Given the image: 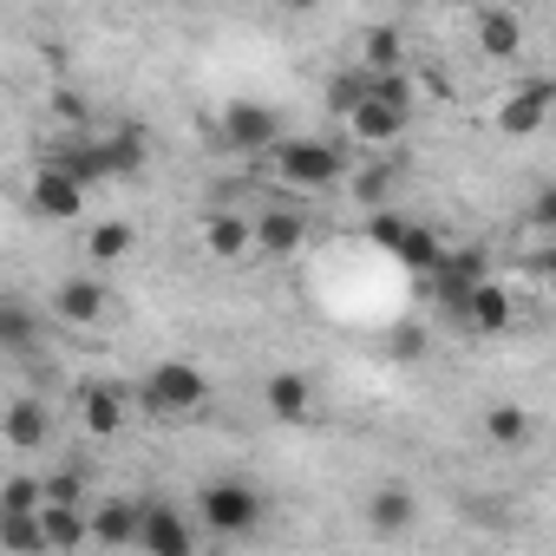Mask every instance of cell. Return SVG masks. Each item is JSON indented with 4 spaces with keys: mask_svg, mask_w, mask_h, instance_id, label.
<instances>
[{
    "mask_svg": "<svg viewBox=\"0 0 556 556\" xmlns=\"http://www.w3.org/2000/svg\"><path fill=\"white\" fill-rule=\"evenodd\" d=\"M138 406L157 413V419H190L210 406V374L190 367V361H157L144 380H138Z\"/></svg>",
    "mask_w": 556,
    "mask_h": 556,
    "instance_id": "1",
    "label": "cell"
},
{
    "mask_svg": "<svg viewBox=\"0 0 556 556\" xmlns=\"http://www.w3.org/2000/svg\"><path fill=\"white\" fill-rule=\"evenodd\" d=\"M341 170H348V157L328 138H282L275 144V177H282L289 190H334Z\"/></svg>",
    "mask_w": 556,
    "mask_h": 556,
    "instance_id": "2",
    "label": "cell"
},
{
    "mask_svg": "<svg viewBox=\"0 0 556 556\" xmlns=\"http://www.w3.org/2000/svg\"><path fill=\"white\" fill-rule=\"evenodd\" d=\"M262 510H268L262 491L255 484H236V478H216L197 497V517H203L210 536H249V530H262Z\"/></svg>",
    "mask_w": 556,
    "mask_h": 556,
    "instance_id": "3",
    "label": "cell"
},
{
    "mask_svg": "<svg viewBox=\"0 0 556 556\" xmlns=\"http://www.w3.org/2000/svg\"><path fill=\"white\" fill-rule=\"evenodd\" d=\"M216 138L236 144V151H275V144H282V118H275L268 105H255V99H236L216 118Z\"/></svg>",
    "mask_w": 556,
    "mask_h": 556,
    "instance_id": "4",
    "label": "cell"
},
{
    "mask_svg": "<svg viewBox=\"0 0 556 556\" xmlns=\"http://www.w3.org/2000/svg\"><path fill=\"white\" fill-rule=\"evenodd\" d=\"M549 105H556V79H523L504 105H497V131L504 138H530V131H543V118H549Z\"/></svg>",
    "mask_w": 556,
    "mask_h": 556,
    "instance_id": "5",
    "label": "cell"
},
{
    "mask_svg": "<svg viewBox=\"0 0 556 556\" xmlns=\"http://www.w3.org/2000/svg\"><path fill=\"white\" fill-rule=\"evenodd\" d=\"M406 125H413V105H406V99H387V92H374V86H367V99L348 112V131L367 138V144H387V138H400Z\"/></svg>",
    "mask_w": 556,
    "mask_h": 556,
    "instance_id": "6",
    "label": "cell"
},
{
    "mask_svg": "<svg viewBox=\"0 0 556 556\" xmlns=\"http://www.w3.org/2000/svg\"><path fill=\"white\" fill-rule=\"evenodd\" d=\"M262 406L282 419V426H302L315 413V380L308 374H268L262 380Z\"/></svg>",
    "mask_w": 556,
    "mask_h": 556,
    "instance_id": "7",
    "label": "cell"
},
{
    "mask_svg": "<svg viewBox=\"0 0 556 556\" xmlns=\"http://www.w3.org/2000/svg\"><path fill=\"white\" fill-rule=\"evenodd\" d=\"M79 203H86V184H79L73 170H60V164H40V177H34V210L53 216V223H66V216H79Z\"/></svg>",
    "mask_w": 556,
    "mask_h": 556,
    "instance_id": "8",
    "label": "cell"
},
{
    "mask_svg": "<svg viewBox=\"0 0 556 556\" xmlns=\"http://www.w3.org/2000/svg\"><path fill=\"white\" fill-rule=\"evenodd\" d=\"M53 315L73 321V328L105 321V282H92V275H73V282H60V289H53Z\"/></svg>",
    "mask_w": 556,
    "mask_h": 556,
    "instance_id": "9",
    "label": "cell"
},
{
    "mask_svg": "<svg viewBox=\"0 0 556 556\" xmlns=\"http://www.w3.org/2000/svg\"><path fill=\"white\" fill-rule=\"evenodd\" d=\"M308 242V216L302 210H262L255 216V249L262 255H295Z\"/></svg>",
    "mask_w": 556,
    "mask_h": 556,
    "instance_id": "10",
    "label": "cell"
},
{
    "mask_svg": "<svg viewBox=\"0 0 556 556\" xmlns=\"http://www.w3.org/2000/svg\"><path fill=\"white\" fill-rule=\"evenodd\" d=\"M510 315H517V308H510V289H497L491 275H484V282L471 289V302H465V315H458V321H465L471 334H504V328H510Z\"/></svg>",
    "mask_w": 556,
    "mask_h": 556,
    "instance_id": "11",
    "label": "cell"
},
{
    "mask_svg": "<svg viewBox=\"0 0 556 556\" xmlns=\"http://www.w3.org/2000/svg\"><path fill=\"white\" fill-rule=\"evenodd\" d=\"M138 530H144V504H131V497H112L92 510V543H105V549L138 543Z\"/></svg>",
    "mask_w": 556,
    "mask_h": 556,
    "instance_id": "12",
    "label": "cell"
},
{
    "mask_svg": "<svg viewBox=\"0 0 556 556\" xmlns=\"http://www.w3.org/2000/svg\"><path fill=\"white\" fill-rule=\"evenodd\" d=\"M138 543L157 549V556H184V549L197 543V530H190L170 504H144V530H138Z\"/></svg>",
    "mask_w": 556,
    "mask_h": 556,
    "instance_id": "13",
    "label": "cell"
},
{
    "mask_svg": "<svg viewBox=\"0 0 556 556\" xmlns=\"http://www.w3.org/2000/svg\"><path fill=\"white\" fill-rule=\"evenodd\" d=\"M478 53L484 60H517L523 53V21L510 8H484L478 14Z\"/></svg>",
    "mask_w": 556,
    "mask_h": 556,
    "instance_id": "14",
    "label": "cell"
},
{
    "mask_svg": "<svg viewBox=\"0 0 556 556\" xmlns=\"http://www.w3.org/2000/svg\"><path fill=\"white\" fill-rule=\"evenodd\" d=\"M203 249H210L216 262H242V255L255 249V223H242V216L216 210V216H203Z\"/></svg>",
    "mask_w": 556,
    "mask_h": 556,
    "instance_id": "15",
    "label": "cell"
},
{
    "mask_svg": "<svg viewBox=\"0 0 556 556\" xmlns=\"http://www.w3.org/2000/svg\"><path fill=\"white\" fill-rule=\"evenodd\" d=\"M413 523H419V497H413V491L387 484V491H374V497H367V530L400 536V530H413Z\"/></svg>",
    "mask_w": 556,
    "mask_h": 556,
    "instance_id": "16",
    "label": "cell"
},
{
    "mask_svg": "<svg viewBox=\"0 0 556 556\" xmlns=\"http://www.w3.org/2000/svg\"><path fill=\"white\" fill-rule=\"evenodd\" d=\"M0 432H8V445H14V452H40V445H47V432H53V419H47V406H40V400H14V406H8V419H0Z\"/></svg>",
    "mask_w": 556,
    "mask_h": 556,
    "instance_id": "17",
    "label": "cell"
},
{
    "mask_svg": "<svg viewBox=\"0 0 556 556\" xmlns=\"http://www.w3.org/2000/svg\"><path fill=\"white\" fill-rule=\"evenodd\" d=\"M125 400H131V393L112 387V380H105V387H86V406H79V413H86V432H92V439H112V432L125 426Z\"/></svg>",
    "mask_w": 556,
    "mask_h": 556,
    "instance_id": "18",
    "label": "cell"
},
{
    "mask_svg": "<svg viewBox=\"0 0 556 556\" xmlns=\"http://www.w3.org/2000/svg\"><path fill=\"white\" fill-rule=\"evenodd\" d=\"M530 432H536V426H530V413H523V406H510V400H497V406L484 413V439H491L497 452H523V445H530Z\"/></svg>",
    "mask_w": 556,
    "mask_h": 556,
    "instance_id": "19",
    "label": "cell"
},
{
    "mask_svg": "<svg viewBox=\"0 0 556 556\" xmlns=\"http://www.w3.org/2000/svg\"><path fill=\"white\" fill-rule=\"evenodd\" d=\"M40 523H47V549H79V543H92V517H79V504H47Z\"/></svg>",
    "mask_w": 556,
    "mask_h": 556,
    "instance_id": "20",
    "label": "cell"
},
{
    "mask_svg": "<svg viewBox=\"0 0 556 556\" xmlns=\"http://www.w3.org/2000/svg\"><path fill=\"white\" fill-rule=\"evenodd\" d=\"M400 60H406L400 27H367V40H361V66H367V73H400Z\"/></svg>",
    "mask_w": 556,
    "mask_h": 556,
    "instance_id": "21",
    "label": "cell"
},
{
    "mask_svg": "<svg viewBox=\"0 0 556 556\" xmlns=\"http://www.w3.org/2000/svg\"><path fill=\"white\" fill-rule=\"evenodd\" d=\"M393 255H400L406 268H419V275H439V262H445V242H439L432 229H419V223H413V229L400 236V249H393Z\"/></svg>",
    "mask_w": 556,
    "mask_h": 556,
    "instance_id": "22",
    "label": "cell"
},
{
    "mask_svg": "<svg viewBox=\"0 0 556 556\" xmlns=\"http://www.w3.org/2000/svg\"><path fill=\"white\" fill-rule=\"evenodd\" d=\"M105 144H112V164H118V177H138V170H144V157H151V144H144V131H138V125H118V131H105Z\"/></svg>",
    "mask_w": 556,
    "mask_h": 556,
    "instance_id": "23",
    "label": "cell"
},
{
    "mask_svg": "<svg viewBox=\"0 0 556 556\" xmlns=\"http://www.w3.org/2000/svg\"><path fill=\"white\" fill-rule=\"evenodd\" d=\"M34 315L21 308V302H8V308H0V348H8V354H34Z\"/></svg>",
    "mask_w": 556,
    "mask_h": 556,
    "instance_id": "24",
    "label": "cell"
},
{
    "mask_svg": "<svg viewBox=\"0 0 556 556\" xmlns=\"http://www.w3.org/2000/svg\"><path fill=\"white\" fill-rule=\"evenodd\" d=\"M0 510H47V478L14 471L8 484H0Z\"/></svg>",
    "mask_w": 556,
    "mask_h": 556,
    "instance_id": "25",
    "label": "cell"
},
{
    "mask_svg": "<svg viewBox=\"0 0 556 556\" xmlns=\"http://www.w3.org/2000/svg\"><path fill=\"white\" fill-rule=\"evenodd\" d=\"M367 86H374V73H367V66H361V73H334V79H328V105L348 118V112L367 99Z\"/></svg>",
    "mask_w": 556,
    "mask_h": 556,
    "instance_id": "26",
    "label": "cell"
},
{
    "mask_svg": "<svg viewBox=\"0 0 556 556\" xmlns=\"http://www.w3.org/2000/svg\"><path fill=\"white\" fill-rule=\"evenodd\" d=\"M125 249H131V223H99V229L86 236V255H92V262H118Z\"/></svg>",
    "mask_w": 556,
    "mask_h": 556,
    "instance_id": "27",
    "label": "cell"
},
{
    "mask_svg": "<svg viewBox=\"0 0 556 556\" xmlns=\"http://www.w3.org/2000/svg\"><path fill=\"white\" fill-rule=\"evenodd\" d=\"M47 504H86V478L79 471H47Z\"/></svg>",
    "mask_w": 556,
    "mask_h": 556,
    "instance_id": "28",
    "label": "cell"
},
{
    "mask_svg": "<svg viewBox=\"0 0 556 556\" xmlns=\"http://www.w3.org/2000/svg\"><path fill=\"white\" fill-rule=\"evenodd\" d=\"M406 229H413V223H400V216H387V210H380V216H367V242H380V249H400V236H406Z\"/></svg>",
    "mask_w": 556,
    "mask_h": 556,
    "instance_id": "29",
    "label": "cell"
},
{
    "mask_svg": "<svg viewBox=\"0 0 556 556\" xmlns=\"http://www.w3.org/2000/svg\"><path fill=\"white\" fill-rule=\"evenodd\" d=\"M530 229H549V236H556V184H543V190L530 197Z\"/></svg>",
    "mask_w": 556,
    "mask_h": 556,
    "instance_id": "30",
    "label": "cell"
},
{
    "mask_svg": "<svg viewBox=\"0 0 556 556\" xmlns=\"http://www.w3.org/2000/svg\"><path fill=\"white\" fill-rule=\"evenodd\" d=\"M387 184H393L387 170H361V177H354V197H361V203H387Z\"/></svg>",
    "mask_w": 556,
    "mask_h": 556,
    "instance_id": "31",
    "label": "cell"
},
{
    "mask_svg": "<svg viewBox=\"0 0 556 556\" xmlns=\"http://www.w3.org/2000/svg\"><path fill=\"white\" fill-rule=\"evenodd\" d=\"M530 268H536V275H543V282H556V242H543V249H536V255H530Z\"/></svg>",
    "mask_w": 556,
    "mask_h": 556,
    "instance_id": "32",
    "label": "cell"
},
{
    "mask_svg": "<svg viewBox=\"0 0 556 556\" xmlns=\"http://www.w3.org/2000/svg\"><path fill=\"white\" fill-rule=\"evenodd\" d=\"M419 86H426V92H432V99H445V92H452V86H445V73H439V66H426V73H419Z\"/></svg>",
    "mask_w": 556,
    "mask_h": 556,
    "instance_id": "33",
    "label": "cell"
},
{
    "mask_svg": "<svg viewBox=\"0 0 556 556\" xmlns=\"http://www.w3.org/2000/svg\"><path fill=\"white\" fill-rule=\"evenodd\" d=\"M282 8H289V14H308V8H315V0H282Z\"/></svg>",
    "mask_w": 556,
    "mask_h": 556,
    "instance_id": "34",
    "label": "cell"
},
{
    "mask_svg": "<svg viewBox=\"0 0 556 556\" xmlns=\"http://www.w3.org/2000/svg\"><path fill=\"white\" fill-rule=\"evenodd\" d=\"M439 8H465V0H439Z\"/></svg>",
    "mask_w": 556,
    "mask_h": 556,
    "instance_id": "35",
    "label": "cell"
},
{
    "mask_svg": "<svg viewBox=\"0 0 556 556\" xmlns=\"http://www.w3.org/2000/svg\"><path fill=\"white\" fill-rule=\"evenodd\" d=\"M393 8H419V0H393Z\"/></svg>",
    "mask_w": 556,
    "mask_h": 556,
    "instance_id": "36",
    "label": "cell"
},
{
    "mask_svg": "<svg viewBox=\"0 0 556 556\" xmlns=\"http://www.w3.org/2000/svg\"><path fill=\"white\" fill-rule=\"evenodd\" d=\"M275 8H282V0H275Z\"/></svg>",
    "mask_w": 556,
    "mask_h": 556,
    "instance_id": "37",
    "label": "cell"
}]
</instances>
